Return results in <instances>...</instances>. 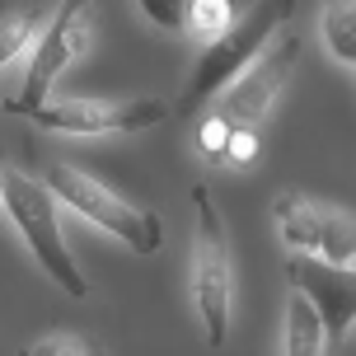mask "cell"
Here are the masks:
<instances>
[{
  "label": "cell",
  "instance_id": "obj_1",
  "mask_svg": "<svg viewBox=\"0 0 356 356\" xmlns=\"http://www.w3.org/2000/svg\"><path fill=\"white\" fill-rule=\"evenodd\" d=\"M0 207L10 211V220L19 225V234L29 239L33 258L42 263V272L52 277L66 296L85 300L89 296V282L75 253L66 249V234H61V220H56V197L38 183V178L19 174V169H0Z\"/></svg>",
  "mask_w": 356,
  "mask_h": 356
},
{
  "label": "cell",
  "instance_id": "obj_2",
  "mask_svg": "<svg viewBox=\"0 0 356 356\" xmlns=\"http://www.w3.org/2000/svg\"><path fill=\"white\" fill-rule=\"evenodd\" d=\"M197 211V263H193V300L202 314L207 347H225L230 338V296H234V263H230V234L225 216L211 202V193L197 183L193 188Z\"/></svg>",
  "mask_w": 356,
  "mask_h": 356
},
{
  "label": "cell",
  "instance_id": "obj_3",
  "mask_svg": "<svg viewBox=\"0 0 356 356\" xmlns=\"http://www.w3.org/2000/svg\"><path fill=\"white\" fill-rule=\"evenodd\" d=\"M286 15H291V5H258V10H253L244 24H234L225 38L207 42V52H202V61L193 66L188 85H183V94H178V104L169 108V113L188 118V113H197L211 94H220L230 80H239V75L253 66L258 47L277 33V24H282Z\"/></svg>",
  "mask_w": 356,
  "mask_h": 356
},
{
  "label": "cell",
  "instance_id": "obj_4",
  "mask_svg": "<svg viewBox=\"0 0 356 356\" xmlns=\"http://www.w3.org/2000/svg\"><path fill=\"white\" fill-rule=\"evenodd\" d=\"M56 202H66L71 211H80L85 220L94 225H104L108 234H118L131 253H155L164 244V225L155 211H141V207H131L122 197H113L104 183H94L89 174H80L75 164H61L56 160L47 169V183H42Z\"/></svg>",
  "mask_w": 356,
  "mask_h": 356
},
{
  "label": "cell",
  "instance_id": "obj_5",
  "mask_svg": "<svg viewBox=\"0 0 356 356\" xmlns=\"http://www.w3.org/2000/svg\"><path fill=\"white\" fill-rule=\"evenodd\" d=\"M277 230L296 253H309L328 267H347L352 272L356 258V225L352 216L338 211V207H323V202H309L305 193H282L277 197Z\"/></svg>",
  "mask_w": 356,
  "mask_h": 356
},
{
  "label": "cell",
  "instance_id": "obj_6",
  "mask_svg": "<svg viewBox=\"0 0 356 356\" xmlns=\"http://www.w3.org/2000/svg\"><path fill=\"white\" fill-rule=\"evenodd\" d=\"M169 118L164 99H47L29 122L66 136H122Z\"/></svg>",
  "mask_w": 356,
  "mask_h": 356
},
{
  "label": "cell",
  "instance_id": "obj_7",
  "mask_svg": "<svg viewBox=\"0 0 356 356\" xmlns=\"http://www.w3.org/2000/svg\"><path fill=\"white\" fill-rule=\"evenodd\" d=\"M89 42H94V33H89L85 24V5H61L56 10V19L47 24V33L38 38L33 47V61H29V75H24V85H19V94L5 104V113H19V118H33L38 108L52 99V85L56 75L71 66L75 56L85 52Z\"/></svg>",
  "mask_w": 356,
  "mask_h": 356
},
{
  "label": "cell",
  "instance_id": "obj_8",
  "mask_svg": "<svg viewBox=\"0 0 356 356\" xmlns=\"http://www.w3.org/2000/svg\"><path fill=\"white\" fill-rule=\"evenodd\" d=\"M296 66H300V38L286 33L282 42H272L239 80H230L216 118H220L225 127L253 131V122H263L267 113H272V104L282 99V89H286V80L296 75Z\"/></svg>",
  "mask_w": 356,
  "mask_h": 356
},
{
  "label": "cell",
  "instance_id": "obj_9",
  "mask_svg": "<svg viewBox=\"0 0 356 356\" xmlns=\"http://www.w3.org/2000/svg\"><path fill=\"white\" fill-rule=\"evenodd\" d=\"M286 282L323 323V347H338L356 319V286L347 267H328L309 253H291L286 258Z\"/></svg>",
  "mask_w": 356,
  "mask_h": 356
},
{
  "label": "cell",
  "instance_id": "obj_10",
  "mask_svg": "<svg viewBox=\"0 0 356 356\" xmlns=\"http://www.w3.org/2000/svg\"><path fill=\"white\" fill-rule=\"evenodd\" d=\"M286 356H323V323L296 291L286 305Z\"/></svg>",
  "mask_w": 356,
  "mask_h": 356
},
{
  "label": "cell",
  "instance_id": "obj_11",
  "mask_svg": "<svg viewBox=\"0 0 356 356\" xmlns=\"http://www.w3.org/2000/svg\"><path fill=\"white\" fill-rule=\"evenodd\" d=\"M38 24H42V5H0V66L33 42Z\"/></svg>",
  "mask_w": 356,
  "mask_h": 356
},
{
  "label": "cell",
  "instance_id": "obj_12",
  "mask_svg": "<svg viewBox=\"0 0 356 356\" xmlns=\"http://www.w3.org/2000/svg\"><path fill=\"white\" fill-rule=\"evenodd\" d=\"M183 29L197 42H216L234 29V5L230 0H188L183 5Z\"/></svg>",
  "mask_w": 356,
  "mask_h": 356
},
{
  "label": "cell",
  "instance_id": "obj_13",
  "mask_svg": "<svg viewBox=\"0 0 356 356\" xmlns=\"http://www.w3.org/2000/svg\"><path fill=\"white\" fill-rule=\"evenodd\" d=\"M319 29H323V38H328L333 56H338L342 66H352V61H356V5H347V0L328 5Z\"/></svg>",
  "mask_w": 356,
  "mask_h": 356
},
{
  "label": "cell",
  "instance_id": "obj_14",
  "mask_svg": "<svg viewBox=\"0 0 356 356\" xmlns=\"http://www.w3.org/2000/svg\"><path fill=\"white\" fill-rule=\"evenodd\" d=\"M24 356H104V347L85 333H52V338L24 347Z\"/></svg>",
  "mask_w": 356,
  "mask_h": 356
},
{
  "label": "cell",
  "instance_id": "obj_15",
  "mask_svg": "<svg viewBox=\"0 0 356 356\" xmlns=\"http://www.w3.org/2000/svg\"><path fill=\"white\" fill-rule=\"evenodd\" d=\"M225 145H230V127L220 122V118H207V122L197 127V150H202V160L225 164Z\"/></svg>",
  "mask_w": 356,
  "mask_h": 356
},
{
  "label": "cell",
  "instance_id": "obj_16",
  "mask_svg": "<svg viewBox=\"0 0 356 356\" xmlns=\"http://www.w3.org/2000/svg\"><path fill=\"white\" fill-rule=\"evenodd\" d=\"M136 10H141L150 24H160V29H183V5H178V0L174 5H164V0H141Z\"/></svg>",
  "mask_w": 356,
  "mask_h": 356
},
{
  "label": "cell",
  "instance_id": "obj_17",
  "mask_svg": "<svg viewBox=\"0 0 356 356\" xmlns=\"http://www.w3.org/2000/svg\"><path fill=\"white\" fill-rule=\"evenodd\" d=\"M253 155H258V136H253V131H239V127H230V145H225V164H249Z\"/></svg>",
  "mask_w": 356,
  "mask_h": 356
}]
</instances>
